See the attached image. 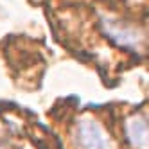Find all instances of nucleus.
I'll return each instance as SVG.
<instances>
[{
  "label": "nucleus",
  "mask_w": 149,
  "mask_h": 149,
  "mask_svg": "<svg viewBox=\"0 0 149 149\" xmlns=\"http://www.w3.org/2000/svg\"><path fill=\"white\" fill-rule=\"evenodd\" d=\"M74 142L77 149H113L102 126L93 119H81L76 124Z\"/></svg>",
  "instance_id": "nucleus-1"
},
{
  "label": "nucleus",
  "mask_w": 149,
  "mask_h": 149,
  "mask_svg": "<svg viewBox=\"0 0 149 149\" xmlns=\"http://www.w3.org/2000/svg\"><path fill=\"white\" fill-rule=\"evenodd\" d=\"M126 135L127 140L136 149H147V117L146 115H133L126 122Z\"/></svg>",
  "instance_id": "nucleus-3"
},
{
  "label": "nucleus",
  "mask_w": 149,
  "mask_h": 149,
  "mask_svg": "<svg viewBox=\"0 0 149 149\" xmlns=\"http://www.w3.org/2000/svg\"><path fill=\"white\" fill-rule=\"evenodd\" d=\"M102 29L108 38H111L117 45L131 49V50H138L140 45L144 43V34L138 29L122 24L115 18H106L102 16Z\"/></svg>",
  "instance_id": "nucleus-2"
}]
</instances>
